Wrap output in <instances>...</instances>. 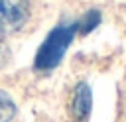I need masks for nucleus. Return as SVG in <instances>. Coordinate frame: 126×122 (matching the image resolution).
Here are the masks:
<instances>
[{"label": "nucleus", "instance_id": "5", "mask_svg": "<svg viewBox=\"0 0 126 122\" xmlns=\"http://www.w3.org/2000/svg\"><path fill=\"white\" fill-rule=\"evenodd\" d=\"M98 22H100V14H98L96 10H91L89 14H85V18H83V20H79V22H77V31L87 33V31H91Z\"/></svg>", "mask_w": 126, "mask_h": 122}, {"label": "nucleus", "instance_id": "3", "mask_svg": "<svg viewBox=\"0 0 126 122\" xmlns=\"http://www.w3.org/2000/svg\"><path fill=\"white\" fill-rule=\"evenodd\" d=\"M93 106V94H91V87L87 83H79L73 91V98H71V116L75 122H83Z\"/></svg>", "mask_w": 126, "mask_h": 122}, {"label": "nucleus", "instance_id": "1", "mask_svg": "<svg viewBox=\"0 0 126 122\" xmlns=\"http://www.w3.org/2000/svg\"><path fill=\"white\" fill-rule=\"evenodd\" d=\"M75 33H77V22L59 24L57 28H53L49 31V35L45 37V41L41 43V47L37 49L35 69L37 71H49V69L57 67L59 61L63 59L67 47L71 45Z\"/></svg>", "mask_w": 126, "mask_h": 122}, {"label": "nucleus", "instance_id": "2", "mask_svg": "<svg viewBox=\"0 0 126 122\" xmlns=\"http://www.w3.org/2000/svg\"><path fill=\"white\" fill-rule=\"evenodd\" d=\"M32 0H0V35L20 31L30 20Z\"/></svg>", "mask_w": 126, "mask_h": 122}, {"label": "nucleus", "instance_id": "6", "mask_svg": "<svg viewBox=\"0 0 126 122\" xmlns=\"http://www.w3.org/2000/svg\"><path fill=\"white\" fill-rule=\"evenodd\" d=\"M6 61H8V49H6V45L0 41V67H4Z\"/></svg>", "mask_w": 126, "mask_h": 122}, {"label": "nucleus", "instance_id": "4", "mask_svg": "<svg viewBox=\"0 0 126 122\" xmlns=\"http://www.w3.org/2000/svg\"><path fill=\"white\" fill-rule=\"evenodd\" d=\"M16 116V104L12 96L0 89V122H10Z\"/></svg>", "mask_w": 126, "mask_h": 122}]
</instances>
